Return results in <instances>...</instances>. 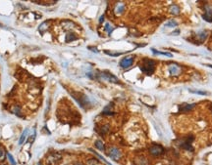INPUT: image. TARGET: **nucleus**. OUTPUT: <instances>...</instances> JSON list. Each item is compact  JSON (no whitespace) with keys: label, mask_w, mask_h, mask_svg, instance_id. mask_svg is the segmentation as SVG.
<instances>
[{"label":"nucleus","mask_w":212,"mask_h":165,"mask_svg":"<svg viewBox=\"0 0 212 165\" xmlns=\"http://www.w3.org/2000/svg\"><path fill=\"white\" fill-rule=\"evenodd\" d=\"M89 151H92V153H94L95 154V155H96V156H98V157H99V158H100V159H101V160H102L103 162H105V163H106V164H107V165H112V164H111V163H109V162H108L107 160H106V159H105V158H104V157H103V156H101V155H100V154H98L97 153H95V151H94V149H89Z\"/></svg>","instance_id":"nucleus-22"},{"label":"nucleus","mask_w":212,"mask_h":165,"mask_svg":"<svg viewBox=\"0 0 212 165\" xmlns=\"http://www.w3.org/2000/svg\"><path fill=\"white\" fill-rule=\"evenodd\" d=\"M139 68H141V71L143 73H145L146 75H150L155 71V62L150 60V59H144L141 62V64Z\"/></svg>","instance_id":"nucleus-1"},{"label":"nucleus","mask_w":212,"mask_h":165,"mask_svg":"<svg viewBox=\"0 0 212 165\" xmlns=\"http://www.w3.org/2000/svg\"><path fill=\"white\" fill-rule=\"evenodd\" d=\"M87 165H101V163L95 158H89L87 160Z\"/></svg>","instance_id":"nucleus-18"},{"label":"nucleus","mask_w":212,"mask_h":165,"mask_svg":"<svg viewBox=\"0 0 212 165\" xmlns=\"http://www.w3.org/2000/svg\"><path fill=\"white\" fill-rule=\"evenodd\" d=\"M103 20H104V16H101V18L99 19V23L101 24V23H103Z\"/></svg>","instance_id":"nucleus-28"},{"label":"nucleus","mask_w":212,"mask_h":165,"mask_svg":"<svg viewBox=\"0 0 212 165\" xmlns=\"http://www.w3.org/2000/svg\"><path fill=\"white\" fill-rule=\"evenodd\" d=\"M12 112H14V114H16L17 116H19V117L23 116L22 112H21V107H19V105H15V107H12Z\"/></svg>","instance_id":"nucleus-15"},{"label":"nucleus","mask_w":212,"mask_h":165,"mask_svg":"<svg viewBox=\"0 0 212 165\" xmlns=\"http://www.w3.org/2000/svg\"><path fill=\"white\" fill-rule=\"evenodd\" d=\"M124 11H125V5L124 4H118L116 5V8H115V13L116 14H123Z\"/></svg>","instance_id":"nucleus-13"},{"label":"nucleus","mask_w":212,"mask_h":165,"mask_svg":"<svg viewBox=\"0 0 212 165\" xmlns=\"http://www.w3.org/2000/svg\"><path fill=\"white\" fill-rule=\"evenodd\" d=\"M207 66H209V68H212V64H206Z\"/></svg>","instance_id":"nucleus-29"},{"label":"nucleus","mask_w":212,"mask_h":165,"mask_svg":"<svg viewBox=\"0 0 212 165\" xmlns=\"http://www.w3.org/2000/svg\"><path fill=\"white\" fill-rule=\"evenodd\" d=\"M99 76L101 77V78L105 79V80L111 82V83H120V81H119V79L115 75H113L112 73H108V71H102V73H99Z\"/></svg>","instance_id":"nucleus-5"},{"label":"nucleus","mask_w":212,"mask_h":165,"mask_svg":"<svg viewBox=\"0 0 212 165\" xmlns=\"http://www.w3.org/2000/svg\"><path fill=\"white\" fill-rule=\"evenodd\" d=\"M152 52L154 54H156V55H162V56H166V57H169V58H172L173 55L168 52H162V51H158V50H155V49H151Z\"/></svg>","instance_id":"nucleus-16"},{"label":"nucleus","mask_w":212,"mask_h":165,"mask_svg":"<svg viewBox=\"0 0 212 165\" xmlns=\"http://www.w3.org/2000/svg\"><path fill=\"white\" fill-rule=\"evenodd\" d=\"M169 73L173 76H178L181 73V68L178 64H173L171 66H169Z\"/></svg>","instance_id":"nucleus-8"},{"label":"nucleus","mask_w":212,"mask_h":165,"mask_svg":"<svg viewBox=\"0 0 212 165\" xmlns=\"http://www.w3.org/2000/svg\"><path fill=\"white\" fill-rule=\"evenodd\" d=\"M94 146H95V148H96L97 149H99L100 151H105V147H104V144H103L102 141L96 140V141H95V143H94Z\"/></svg>","instance_id":"nucleus-12"},{"label":"nucleus","mask_w":212,"mask_h":165,"mask_svg":"<svg viewBox=\"0 0 212 165\" xmlns=\"http://www.w3.org/2000/svg\"><path fill=\"white\" fill-rule=\"evenodd\" d=\"M210 109H211V112H212V105H211V107H210Z\"/></svg>","instance_id":"nucleus-31"},{"label":"nucleus","mask_w":212,"mask_h":165,"mask_svg":"<svg viewBox=\"0 0 212 165\" xmlns=\"http://www.w3.org/2000/svg\"><path fill=\"white\" fill-rule=\"evenodd\" d=\"M105 30L108 32V34H111V32L113 31V27H111L110 24H106L105 25Z\"/></svg>","instance_id":"nucleus-25"},{"label":"nucleus","mask_w":212,"mask_h":165,"mask_svg":"<svg viewBox=\"0 0 212 165\" xmlns=\"http://www.w3.org/2000/svg\"><path fill=\"white\" fill-rule=\"evenodd\" d=\"M193 141V136H191V137H188V138H186L185 140L180 141L179 147H180V148H182V149H187V151H193V147H192Z\"/></svg>","instance_id":"nucleus-4"},{"label":"nucleus","mask_w":212,"mask_h":165,"mask_svg":"<svg viewBox=\"0 0 212 165\" xmlns=\"http://www.w3.org/2000/svg\"><path fill=\"white\" fill-rule=\"evenodd\" d=\"M7 157L9 158V160H10V163H11L12 165H16V161H15V159H14V157L12 156V154L11 153H7Z\"/></svg>","instance_id":"nucleus-26"},{"label":"nucleus","mask_w":212,"mask_h":165,"mask_svg":"<svg viewBox=\"0 0 212 165\" xmlns=\"http://www.w3.org/2000/svg\"><path fill=\"white\" fill-rule=\"evenodd\" d=\"M37 165H41V163H38V164H37Z\"/></svg>","instance_id":"nucleus-32"},{"label":"nucleus","mask_w":212,"mask_h":165,"mask_svg":"<svg viewBox=\"0 0 212 165\" xmlns=\"http://www.w3.org/2000/svg\"><path fill=\"white\" fill-rule=\"evenodd\" d=\"M133 63H134V57H126V58H124L120 62V66L121 68H130L132 64H133Z\"/></svg>","instance_id":"nucleus-7"},{"label":"nucleus","mask_w":212,"mask_h":165,"mask_svg":"<svg viewBox=\"0 0 212 165\" xmlns=\"http://www.w3.org/2000/svg\"><path fill=\"white\" fill-rule=\"evenodd\" d=\"M77 35L75 34V33H72V32H69L68 34L66 35V42H72V41L76 40L77 39Z\"/></svg>","instance_id":"nucleus-14"},{"label":"nucleus","mask_w":212,"mask_h":165,"mask_svg":"<svg viewBox=\"0 0 212 165\" xmlns=\"http://www.w3.org/2000/svg\"><path fill=\"white\" fill-rule=\"evenodd\" d=\"M177 25H178V23L175 22V21H169V22L165 24V27H177Z\"/></svg>","instance_id":"nucleus-23"},{"label":"nucleus","mask_w":212,"mask_h":165,"mask_svg":"<svg viewBox=\"0 0 212 165\" xmlns=\"http://www.w3.org/2000/svg\"><path fill=\"white\" fill-rule=\"evenodd\" d=\"M169 12H170V14H172V15H179L180 14L179 6H177V5H171L169 8Z\"/></svg>","instance_id":"nucleus-11"},{"label":"nucleus","mask_w":212,"mask_h":165,"mask_svg":"<svg viewBox=\"0 0 212 165\" xmlns=\"http://www.w3.org/2000/svg\"><path fill=\"white\" fill-rule=\"evenodd\" d=\"M135 163L136 165H149L148 160L145 158L144 156H138L135 159Z\"/></svg>","instance_id":"nucleus-9"},{"label":"nucleus","mask_w":212,"mask_h":165,"mask_svg":"<svg viewBox=\"0 0 212 165\" xmlns=\"http://www.w3.org/2000/svg\"><path fill=\"white\" fill-rule=\"evenodd\" d=\"M107 154L109 155L110 158H112L113 160H116V161H118L119 159H121V157H122V153H121L120 149L118 148H116V147H111L109 149V151H108Z\"/></svg>","instance_id":"nucleus-2"},{"label":"nucleus","mask_w":212,"mask_h":165,"mask_svg":"<svg viewBox=\"0 0 212 165\" xmlns=\"http://www.w3.org/2000/svg\"><path fill=\"white\" fill-rule=\"evenodd\" d=\"M27 133H28V129H25L24 132H23V134H22V136H21L20 140H19V145L20 146L24 144V142L26 140V137H27Z\"/></svg>","instance_id":"nucleus-20"},{"label":"nucleus","mask_w":212,"mask_h":165,"mask_svg":"<svg viewBox=\"0 0 212 165\" xmlns=\"http://www.w3.org/2000/svg\"><path fill=\"white\" fill-rule=\"evenodd\" d=\"M191 93H195V94H198V95H207L208 93L205 91H195V90H190Z\"/></svg>","instance_id":"nucleus-27"},{"label":"nucleus","mask_w":212,"mask_h":165,"mask_svg":"<svg viewBox=\"0 0 212 165\" xmlns=\"http://www.w3.org/2000/svg\"><path fill=\"white\" fill-rule=\"evenodd\" d=\"M5 154H6V153H5L4 148H2V147L0 146V161H2L5 159Z\"/></svg>","instance_id":"nucleus-24"},{"label":"nucleus","mask_w":212,"mask_h":165,"mask_svg":"<svg viewBox=\"0 0 212 165\" xmlns=\"http://www.w3.org/2000/svg\"><path fill=\"white\" fill-rule=\"evenodd\" d=\"M165 149L161 145H152L150 148H149V153L151 154L152 156H160L164 153Z\"/></svg>","instance_id":"nucleus-3"},{"label":"nucleus","mask_w":212,"mask_h":165,"mask_svg":"<svg viewBox=\"0 0 212 165\" xmlns=\"http://www.w3.org/2000/svg\"><path fill=\"white\" fill-rule=\"evenodd\" d=\"M111 107H110V105L105 107V109L103 110V112H102V114H104V115H113L114 114V112L111 110Z\"/></svg>","instance_id":"nucleus-17"},{"label":"nucleus","mask_w":212,"mask_h":165,"mask_svg":"<svg viewBox=\"0 0 212 165\" xmlns=\"http://www.w3.org/2000/svg\"><path fill=\"white\" fill-rule=\"evenodd\" d=\"M202 19L208 23H212V7L210 5L205 6V14L202 15Z\"/></svg>","instance_id":"nucleus-6"},{"label":"nucleus","mask_w":212,"mask_h":165,"mask_svg":"<svg viewBox=\"0 0 212 165\" xmlns=\"http://www.w3.org/2000/svg\"><path fill=\"white\" fill-rule=\"evenodd\" d=\"M195 104H192V105H185L184 107H181V110H183V112H188V110H193V107H195Z\"/></svg>","instance_id":"nucleus-19"},{"label":"nucleus","mask_w":212,"mask_h":165,"mask_svg":"<svg viewBox=\"0 0 212 165\" xmlns=\"http://www.w3.org/2000/svg\"><path fill=\"white\" fill-rule=\"evenodd\" d=\"M108 131H109V125H104V126H102V127H100L99 134L103 136V135H105Z\"/></svg>","instance_id":"nucleus-21"},{"label":"nucleus","mask_w":212,"mask_h":165,"mask_svg":"<svg viewBox=\"0 0 212 165\" xmlns=\"http://www.w3.org/2000/svg\"><path fill=\"white\" fill-rule=\"evenodd\" d=\"M75 165H82V163H76Z\"/></svg>","instance_id":"nucleus-30"},{"label":"nucleus","mask_w":212,"mask_h":165,"mask_svg":"<svg viewBox=\"0 0 212 165\" xmlns=\"http://www.w3.org/2000/svg\"><path fill=\"white\" fill-rule=\"evenodd\" d=\"M206 37H207V32L206 31H200V32H198L197 33V36H196V38H197V44L198 43H202L205 41L206 39Z\"/></svg>","instance_id":"nucleus-10"}]
</instances>
